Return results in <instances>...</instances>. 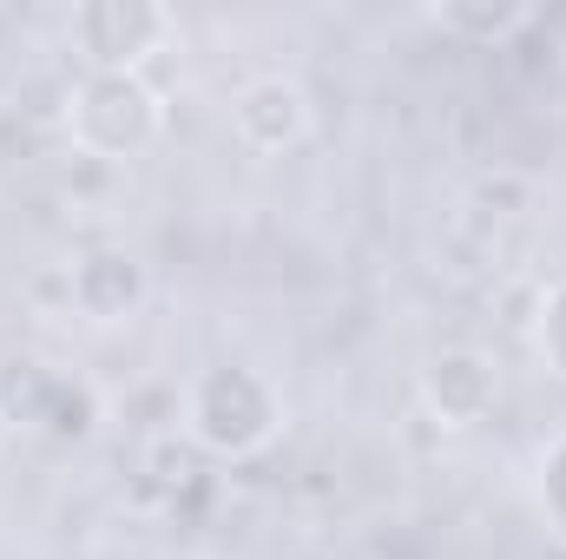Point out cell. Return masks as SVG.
I'll use <instances>...</instances> for the list:
<instances>
[{"label": "cell", "mask_w": 566, "mask_h": 559, "mask_svg": "<svg viewBox=\"0 0 566 559\" xmlns=\"http://www.w3.org/2000/svg\"><path fill=\"white\" fill-rule=\"evenodd\" d=\"M448 40H468V46H507L514 33H527L541 13L527 0H441L428 13Z\"/></svg>", "instance_id": "obj_8"}, {"label": "cell", "mask_w": 566, "mask_h": 559, "mask_svg": "<svg viewBox=\"0 0 566 559\" xmlns=\"http://www.w3.org/2000/svg\"><path fill=\"white\" fill-rule=\"evenodd\" d=\"M0 441H7V415H0Z\"/></svg>", "instance_id": "obj_13"}, {"label": "cell", "mask_w": 566, "mask_h": 559, "mask_svg": "<svg viewBox=\"0 0 566 559\" xmlns=\"http://www.w3.org/2000/svg\"><path fill=\"white\" fill-rule=\"evenodd\" d=\"M66 139L80 158L126 165L165 139V99L145 73H86L66 93Z\"/></svg>", "instance_id": "obj_2"}, {"label": "cell", "mask_w": 566, "mask_h": 559, "mask_svg": "<svg viewBox=\"0 0 566 559\" xmlns=\"http://www.w3.org/2000/svg\"><path fill=\"white\" fill-rule=\"evenodd\" d=\"M165 559H211V553H165Z\"/></svg>", "instance_id": "obj_11"}, {"label": "cell", "mask_w": 566, "mask_h": 559, "mask_svg": "<svg viewBox=\"0 0 566 559\" xmlns=\"http://www.w3.org/2000/svg\"><path fill=\"white\" fill-rule=\"evenodd\" d=\"M171 7L158 0H80L66 13V40L80 46L86 73H139L171 40Z\"/></svg>", "instance_id": "obj_4"}, {"label": "cell", "mask_w": 566, "mask_h": 559, "mask_svg": "<svg viewBox=\"0 0 566 559\" xmlns=\"http://www.w3.org/2000/svg\"><path fill=\"white\" fill-rule=\"evenodd\" d=\"M560 53H566V20H560Z\"/></svg>", "instance_id": "obj_12"}, {"label": "cell", "mask_w": 566, "mask_h": 559, "mask_svg": "<svg viewBox=\"0 0 566 559\" xmlns=\"http://www.w3.org/2000/svg\"><path fill=\"white\" fill-rule=\"evenodd\" d=\"M145 296H151L145 264L133 251H113V244L73 257V271H66V303H73L86 323H126V316L145 309Z\"/></svg>", "instance_id": "obj_7"}, {"label": "cell", "mask_w": 566, "mask_h": 559, "mask_svg": "<svg viewBox=\"0 0 566 559\" xmlns=\"http://www.w3.org/2000/svg\"><path fill=\"white\" fill-rule=\"evenodd\" d=\"M0 415H7V428H27V434H46L60 447H80L99 428V389L86 376L60 369V362L13 356V362H0Z\"/></svg>", "instance_id": "obj_3"}, {"label": "cell", "mask_w": 566, "mask_h": 559, "mask_svg": "<svg viewBox=\"0 0 566 559\" xmlns=\"http://www.w3.org/2000/svg\"><path fill=\"white\" fill-rule=\"evenodd\" d=\"M416 395L441 428H481L501 409V362L474 342H441L416 369Z\"/></svg>", "instance_id": "obj_5"}, {"label": "cell", "mask_w": 566, "mask_h": 559, "mask_svg": "<svg viewBox=\"0 0 566 559\" xmlns=\"http://www.w3.org/2000/svg\"><path fill=\"white\" fill-rule=\"evenodd\" d=\"M185 434L211 461H258L283 434L277 382L251 362H211L185 382Z\"/></svg>", "instance_id": "obj_1"}, {"label": "cell", "mask_w": 566, "mask_h": 559, "mask_svg": "<svg viewBox=\"0 0 566 559\" xmlns=\"http://www.w3.org/2000/svg\"><path fill=\"white\" fill-rule=\"evenodd\" d=\"M310 133H316V106H310L303 80L258 73V80H244L231 93V139L251 158H283V151L310 145Z\"/></svg>", "instance_id": "obj_6"}, {"label": "cell", "mask_w": 566, "mask_h": 559, "mask_svg": "<svg viewBox=\"0 0 566 559\" xmlns=\"http://www.w3.org/2000/svg\"><path fill=\"white\" fill-rule=\"evenodd\" d=\"M534 500H541L547 534L566 547V434H554V441L541 447V467H534Z\"/></svg>", "instance_id": "obj_10"}, {"label": "cell", "mask_w": 566, "mask_h": 559, "mask_svg": "<svg viewBox=\"0 0 566 559\" xmlns=\"http://www.w3.org/2000/svg\"><path fill=\"white\" fill-rule=\"evenodd\" d=\"M527 342H534V356H541V369H547L554 382H566V277L541 289V303H534V329H527Z\"/></svg>", "instance_id": "obj_9"}]
</instances>
